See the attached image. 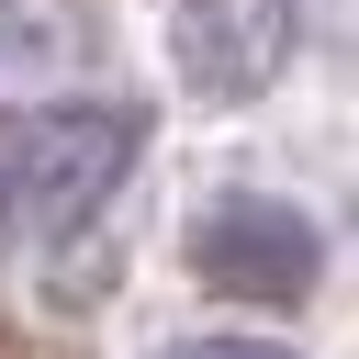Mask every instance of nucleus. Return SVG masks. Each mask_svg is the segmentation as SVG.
I'll return each mask as SVG.
<instances>
[{
  "label": "nucleus",
  "instance_id": "nucleus-3",
  "mask_svg": "<svg viewBox=\"0 0 359 359\" xmlns=\"http://www.w3.org/2000/svg\"><path fill=\"white\" fill-rule=\"evenodd\" d=\"M168 45L202 101H247L292 56V0H168Z\"/></svg>",
  "mask_w": 359,
  "mask_h": 359
},
{
  "label": "nucleus",
  "instance_id": "nucleus-4",
  "mask_svg": "<svg viewBox=\"0 0 359 359\" xmlns=\"http://www.w3.org/2000/svg\"><path fill=\"white\" fill-rule=\"evenodd\" d=\"M79 67V11L67 0H0V90Z\"/></svg>",
  "mask_w": 359,
  "mask_h": 359
},
{
  "label": "nucleus",
  "instance_id": "nucleus-2",
  "mask_svg": "<svg viewBox=\"0 0 359 359\" xmlns=\"http://www.w3.org/2000/svg\"><path fill=\"white\" fill-rule=\"evenodd\" d=\"M191 269L213 292H236V303H303L314 269H325V236L280 191H213L191 213Z\"/></svg>",
  "mask_w": 359,
  "mask_h": 359
},
{
  "label": "nucleus",
  "instance_id": "nucleus-5",
  "mask_svg": "<svg viewBox=\"0 0 359 359\" xmlns=\"http://www.w3.org/2000/svg\"><path fill=\"white\" fill-rule=\"evenodd\" d=\"M157 359H292V348H269V337H180Z\"/></svg>",
  "mask_w": 359,
  "mask_h": 359
},
{
  "label": "nucleus",
  "instance_id": "nucleus-1",
  "mask_svg": "<svg viewBox=\"0 0 359 359\" xmlns=\"http://www.w3.org/2000/svg\"><path fill=\"white\" fill-rule=\"evenodd\" d=\"M146 146V112L135 101H45V112H11L0 123V236L11 247H45L67 224H90L123 168Z\"/></svg>",
  "mask_w": 359,
  "mask_h": 359
}]
</instances>
